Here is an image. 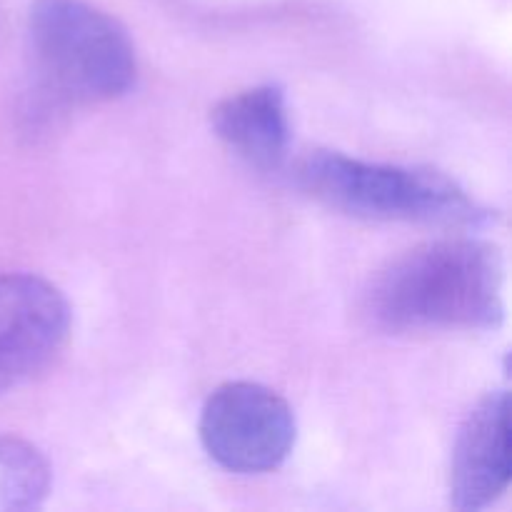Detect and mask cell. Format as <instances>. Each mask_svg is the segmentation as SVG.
Segmentation results:
<instances>
[{
  "label": "cell",
  "instance_id": "obj_1",
  "mask_svg": "<svg viewBox=\"0 0 512 512\" xmlns=\"http://www.w3.org/2000/svg\"><path fill=\"white\" fill-rule=\"evenodd\" d=\"M505 263L495 245L443 238L385 265L365 293V315L385 333L490 330L503 323Z\"/></svg>",
  "mask_w": 512,
  "mask_h": 512
},
{
  "label": "cell",
  "instance_id": "obj_2",
  "mask_svg": "<svg viewBox=\"0 0 512 512\" xmlns=\"http://www.w3.org/2000/svg\"><path fill=\"white\" fill-rule=\"evenodd\" d=\"M293 175L310 198L353 218L448 228H468L488 218L448 175L430 168L365 163L335 150H313L298 160Z\"/></svg>",
  "mask_w": 512,
  "mask_h": 512
},
{
  "label": "cell",
  "instance_id": "obj_3",
  "mask_svg": "<svg viewBox=\"0 0 512 512\" xmlns=\"http://www.w3.org/2000/svg\"><path fill=\"white\" fill-rule=\"evenodd\" d=\"M28 40L43 83L70 103H110L138 78L128 30L88 0H35Z\"/></svg>",
  "mask_w": 512,
  "mask_h": 512
},
{
  "label": "cell",
  "instance_id": "obj_4",
  "mask_svg": "<svg viewBox=\"0 0 512 512\" xmlns=\"http://www.w3.org/2000/svg\"><path fill=\"white\" fill-rule=\"evenodd\" d=\"M295 415L288 400L258 383H225L200 415L203 448L220 468L240 475L270 473L293 453Z\"/></svg>",
  "mask_w": 512,
  "mask_h": 512
},
{
  "label": "cell",
  "instance_id": "obj_5",
  "mask_svg": "<svg viewBox=\"0 0 512 512\" xmlns=\"http://www.w3.org/2000/svg\"><path fill=\"white\" fill-rule=\"evenodd\" d=\"M70 305L40 275H0V393L33 383L63 355Z\"/></svg>",
  "mask_w": 512,
  "mask_h": 512
},
{
  "label": "cell",
  "instance_id": "obj_6",
  "mask_svg": "<svg viewBox=\"0 0 512 512\" xmlns=\"http://www.w3.org/2000/svg\"><path fill=\"white\" fill-rule=\"evenodd\" d=\"M510 483V398L498 390L470 410L460 428L450 465V503L483 510Z\"/></svg>",
  "mask_w": 512,
  "mask_h": 512
},
{
  "label": "cell",
  "instance_id": "obj_7",
  "mask_svg": "<svg viewBox=\"0 0 512 512\" xmlns=\"http://www.w3.org/2000/svg\"><path fill=\"white\" fill-rule=\"evenodd\" d=\"M210 123L235 155L260 170L280 165L288 153L290 118L278 85H255L228 95L213 108Z\"/></svg>",
  "mask_w": 512,
  "mask_h": 512
},
{
  "label": "cell",
  "instance_id": "obj_8",
  "mask_svg": "<svg viewBox=\"0 0 512 512\" xmlns=\"http://www.w3.org/2000/svg\"><path fill=\"white\" fill-rule=\"evenodd\" d=\"M48 493V460L25 440L0 435V512L35 510Z\"/></svg>",
  "mask_w": 512,
  "mask_h": 512
}]
</instances>
